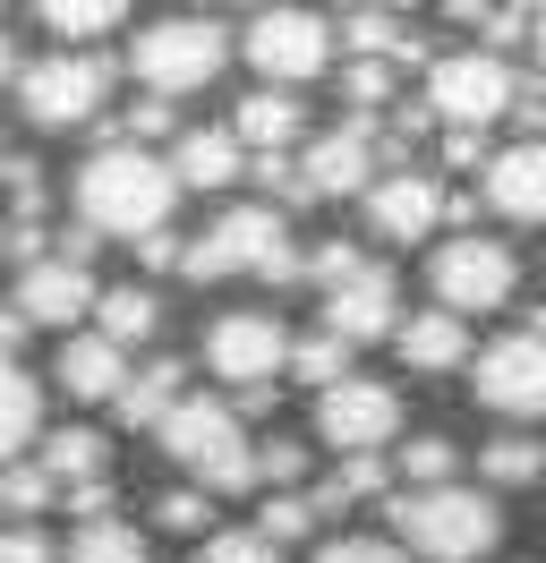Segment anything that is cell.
<instances>
[{"mask_svg": "<svg viewBox=\"0 0 546 563\" xmlns=\"http://www.w3.org/2000/svg\"><path fill=\"white\" fill-rule=\"evenodd\" d=\"M402 435V393L375 385V376H341L316 393V444L334 453H384Z\"/></svg>", "mask_w": 546, "mask_h": 563, "instance_id": "cell-11", "label": "cell"}, {"mask_svg": "<svg viewBox=\"0 0 546 563\" xmlns=\"http://www.w3.org/2000/svg\"><path fill=\"white\" fill-rule=\"evenodd\" d=\"M179 385H188V367H179V358H154L145 376H129V385H120V401H111V410H120V427H163V410L179 401Z\"/></svg>", "mask_w": 546, "mask_h": 563, "instance_id": "cell-24", "label": "cell"}, {"mask_svg": "<svg viewBox=\"0 0 546 563\" xmlns=\"http://www.w3.org/2000/svg\"><path fill=\"white\" fill-rule=\"evenodd\" d=\"M427 282H436V308H452V317H487V308H504L512 290H521V256H512L504 240L452 231V240L436 247Z\"/></svg>", "mask_w": 546, "mask_h": 563, "instance_id": "cell-8", "label": "cell"}, {"mask_svg": "<svg viewBox=\"0 0 546 563\" xmlns=\"http://www.w3.org/2000/svg\"><path fill=\"white\" fill-rule=\"evenodd\" d=\"M325 324L350 333V342H384V333L402 324V290H393V274H384L375 256H359L350 274H334V282H325Z\"/></svg>", "mask_w": 546, "mask_h": 563, "instance_id": "cell-14", "label": "cell"}, {"mask_svg": "<svg viewBox=\"0 0 546 563\" xmlns=\"http://www.w3.org/2000/svg\"><path fill=\"white\" fill-rule=\"evenodd\" d=\"M393 470H402L410 487H444V478L461 470V453H452L444 435H418V444H402V461H393Z\"/></svg>", "mask_w": 546, "mask_h": 563, "instance_id": "cell-35", "label": "cell"}, {"mask_svg": "<svg viewBox=\"0 0 546 563\" xmlns=\"http://www.w3.org/2000/svg\"><path fill=\"white\" fill-rule=\"evenodd\" d=\"M393 351L418 376H452V367H470V324L452 317V308H427V317L393 324Z\"/></svg>", "mask_w": 546, "mask_h": 563, "instance_id": "cell-19", "label": "cell"}, {"mask_svg": "<svg viewBox=\"0 0 546 563\" xmlns=\"http://www.w3.org/2000/svg\"><path fill=\"white\" fill-rule=\"evenodd\" d=\"M95 274H86V256H68V247H43V256H26V274H18V317L26 324H77L95 317Z\"/></svg>", "mask_w": 546, "mask_h": 563, "instance_id": "cell-13", "label": "cell"}, {"mask_svg": "<svg viewBox=\"0 0 546 563\" xmlns=\"http://www.w3.org/2000/svg\"><path fill=\"white\" fill-rule=\"evenodd\" d=\"M384 495V461L375 453H341V470L316 487V512H350V504H375Z\"/></svg>", "mask_w": 546, "mask_h": 563, "instance_id": "cell-32", "label": "cell"}, {"mask_svg": "<svg viewBox=\"0 0 546 563\" xmlns=\"http://www.w3.org/2000/svg\"><path fill=\"white\" fill-rule=\"evenodd\" d=\"M52 376H61L68 401H120V385H129V351H120L111 333H68Z\"/></svg>", "mask_w": 546, "mask_h": 563, "instance_id": "cell-18", "label": "cell"}, {"mask_svg": "<svg viewBox=\"0 0 546 563\" xmlns=\"http://www.w3.org/2000/svg\"><path fill=\"white\" fill-rule=\"evenodd\" d=\"M436 222H444V179H427V172H384V179H368V231H375V240L418 247Z\"/></svg>", "mask_w": 546, "mask_h": 563, "instance_id": "cell-16", "label": "cell"}, {"mask_svg": "<svg viewBox=\"0 0 546 563\" xmlns=\"http://www.w3.org/2000/svg\"><path fill=\"white\" fill-rule=\"evenodd\" d=\"M34 18H43L61 43H95V35H111V26L129 18V0H34Z\"/></svg>", "mask_w": 546, "mask_h": 563, "instance_id": "cell-29", "label": "cell"}, {"mask_svg": "<svg viewBox=\"0 0 546 563\" xmlns=\"http://www.w3.org/2000/svg\"><path fill=\"white\" fill-rule=\"evenodd\" d=\"M26 333H34V324L18 317V299H9V308H0V358H18V351H26Z\"/></svg>", "mask_w": 546, "mask_h": 563, "instance_id": "cell-44", "label": "cell"}, {"mask_svg": "<svg viewBox=\"0 0 546 563\" xmlns=\"http://www.w3.org/2000/svg\"><path fill=\"white\" fill-rule=\"evenodd\" d=\"M171 172H179V188H231V179L248 172V145H239L231 129H179Z\"/></svg>", "mask_w": 546, "mask_h": 563, "instance_id": "cell-21", "label": "cell"}, {"mask_svg": "<svg viewBox=\"0 0 546 563\" xmlns=\"http://www.w3.org/2000/svg\"><path fill=\"white\" fill-rule=\"evenodd\" d=\"M0 256H9V240H0Z\"/></svg>", "mask_w": 546, "mask_h": 563, "instance_id": "cell-49", "label": "cell"}, {"mask_svg": "<svg viewBox=\"0 0 546 563\" xmlns=\"http://www.w3.org/2000/svg\"><path fill=\"white\" fill-rule=\"evenodd\" d=\"M171 206H179V172L154 163L136 137H111L77 172V222L95 231V240H145V231H163Z\"/></svg>", "mask_w": 546, "mask_h": 563, "instance_id": "cell-1", "label": "cell"}, {"mask_svg": "<svg viewBox=\"0 0 546 563\" xmlns=\"http://www.w3.org/2000/svg\"><path fill=\"white\" fill-rule=\"evenodd\" d=\"M316 521H325V512H316V495H299V487H273V495H265V521H256V529H265L273 547H291V538H307Z\"/></svg>", "mask_w": 546, "mask_h": 563, "instance_id": "cell-34", "label": "cell"}, {"mask_svg": "<svg viewBox=\"0 0 546 563\" xmlns=\"http://www.w3.org/2000/svg\"><path fill=\"white\" fill-rule=\"evenodd\" d=\"M444 18H452V26H478V35H487V18H495V0H444Z\"/></svg>", "mask_w": 546, "mask_h": 563, "instance_id": "cell-45", "label": "cell"}, {"mask_svg": "<svg viewBox=\"0 0 546 563\" xmlns=\"http://www.w3.org/2000/svg\"><path fill=\"white\" fill-rule=\"evenodd\" d=\"M375 163H384V145H375V120H341V129H325V137L307 145V197L325 206V197H368Z\"/></svg>", "mask_w": 546, "mask_h": 563, "instance_id": "cell-15", "label": "cell"}, {"mask_svg": "<svg viewBox=\"0 0 546 563\" xmlns=\"http://www.w3.org/2000/svg\"><path fill=\"white\" fill-rule=\"evenodd\" d=\"M0 563H61V547H52L34 521H9L0 529Z\"/></svg>", "mask_w": 546, "mask_h": 563, "instance_id": "cell-40", "label": "cell"}, {"mask_svg": "<svg viewBox=\"0 0 546 563\" xmlns=\"http://www.w3.org/2000/svg\"><path fill=\"white\" fill-rule=\"evenodd\" d=\"M197 563H282V547H273L265 529H214Z\"/></svg>", "mask_w": 546, "mask_h": 563, "instance_id": "cell-37", "label": "cell"}, {"mask_svg": "<svg viewBox=\"0 0 546 563\" xmlns=\"http://www.w3.org/2000/svg\"><path fill=\"white\" fill-rule=\"evenodd\" d=\"M179 274H188V282L265 274L273 290H291V282H299V247H291V231H282V213H273V206H231L205 240L179 247Z\"/></svg>", "mask_w": 546, "mask_h": 563, "instance_id": "cell-4", "label": "cell"}, {"mask_svg": "<svg viewBox=\"0 0 546 563\" xmlns=\"http://www.w3.org/2000/svg\"><path fill=\"white\" fill-rule=\"evenodd\" d=\"M350 351H359L350 333H334V324H316V333H299V342H291V376L325 393V385H341V376H350Z\"/></svg>", "mask_w": 546, "mask_h": 563, "instance_id": "cell-28", "label": "cell"}, {"mask_svg": "<svg viewBox=\"0 0 546 563\" xmlns=\"http://www.w3.org/2000/svg\"><path fill=\"white\" fill-rule=\"evenodd\" d=\"M68 563H145V529L120 512H95V521L68 529Z\"/></svg>", "mask_w": 546, "mask_h": 563, "instance_id": "cell-25", "label": "cell"}, {"mask_svg": "<svg viewBox=\"0 0 546 563\" xmlns=\"http://www.w3.org/2000/svg\"><path fill=\"white\" fill-rule=\"evenodd\" d=\"M256 188L282 197V206H316V197H307V172H299V163H282V154H256Z\"/></svg>", "mask_w": 546, "mask_h": 563, "instance_id": "cell-39", "label": "cell"}, {"mask_svg": "<svg viewBox=\"0 0 546 563\" xmlns=\"http://www.w3.org/2000/svg\"><path fill=\"white\" fill-rule=\"evenodd\" d=\"M43 470L61 478V487H86V478H111V444H102L95 427H61V435H43Z\"/></svg>", "mask_w": 546, "mask_h": 563, "instance_id": "cell-23", "label": "cell"}, {"mask_svg": "<svg viewBox=\"0 0 546 563\" xmlns=\"http://www.w3.org/2000/svg\"><path fill=\"white\" fill-rule=\"evenodd\" d=\"M384 9H410V0H384Z\"/></svg>", "mask_w": 546, "mask_h": 563, "instance_id": "cell-48", "label": "cell"}, {"mask_svg": "<svg viewBox=\"0 0 546 563\" xmlns=\"http://www.w3.org/2000/svg\"><path fill=\"white\" fill-rule=\"evenodd\" d=\"M393 86H402V69H393V60H341V95H350V111H359V120H375V111L393 103Z\"/></svg>", "mask_w": 546, "mask_h": 563, "instance_id": "cell-33", "label": "cell"}, {"mask_svg": "<svg viewBox=\"0 0 546 563\" xmlns=\"http://www.w3.org/2000/svg\"><path fill=\"white\" fill-rule=\"evenodd\" d=\"M0 179H9V206H18V222H43V179H34V163H0Z\"/></svg>", "mask_w": 546, "mask_h": 563, "instance_id": "cell-42", "label": "cell"}, {"mask_svg": "<svg viewBox=\"0 0 546 563\" xmlns=\"http://www.w3.org/2000/svg\"><path fill=\"white\" fill-rule=\"evenodd\" d=\"M470 393L504 419H546V324H521L504 342H487L470 367Z\"/></svg>", "mask_w": 546, "mask_h": 563, "instance_id": "cell-10", "label": "cell"}, {"mask_svg": "<svg viewBox=\"0 0 546 563\" xmlns=\"http://www.w3.org/2000/svg\"><path fill=\"white\" fill-rule=\"evenodd\" d=\"M154 435H163V453L179 461L205 495H248V487H256V444H248V419H239L231 401L179 393Z\"/></svg>", "mask_w": 546, "mask_h": 563, "instance_id": "cell-2", "label": "cell"}, {"mask_svg": "<svg viewBox=\"0 0 546 563\" xmlns=\"http://www.w3.org/2000/svg\"><path fill=\"white\" fill-rule=\"evenodd\" d=\"M307 563H410L402 538H368V529H341V538H325Z\"/></svg>", "mask_w": 546, "mask_h": 563, "instance_id": "cell-36", "label": "cell"}, {"mask_svg": "<svg viewBox=\"0 0 546 563\" xmlns=\"http://www.w3.org/2000/svg\"><path fill=\"white\" fill-rule=\"evenodd\" d=\"M61 504V478L43 461H0V521H34Z\"/></svg>", "mask_w": 546, "mask_h": 563, "instance_id": "cell-30", "label": "cell"}, {"mask_svg": "<svg viewBox=\"0 0 546 563\" xmlns=\"http://www.w3.org/2000/svg\"><path fill=\"white\" fill-rule=\"evenodd\" d=\"M307 129V111H299V86H256L248 103L231 111V137L239 145H256V154H282V145Z\"/></svg>", "mask_w": 546, "mask_h": 563, "instance_id": "cell-20", "label": "cell"}, {"mask_svg": "<svg viewBox=\"0 0 546 563\" xmlns=\"http://www.w3.org/2000/svg\"><path fill=\"white\" fill-rule=\"evenodd\" d=\"M205 367H214L231 393H256V385H273V376L291 367V333L273 317H256V308H239V317H222L205 333Z\"/></svg>", "mask_w": 546, "mask_h": 563, "instance_id": "cell-12", "label": "cell"}, {"mask_svg": "<svg viewBox=\"0 0 546 563\" xmlns=\"http://www.w3.org/2000/svg\"><path fill=\"white\" fill-rule=\"evenodd\" d=\"M478 478H487V487H538L546 444L538 435H495V444H478Z\"/></svg>", "mask_w": 546, "mask_h": 563, "instance_id": "cell-27", "label": "cell"}, {"mask_svg": "<svg viewBox=\"0 0 546 563\" xmlns=\"http://www.w3.org/2000/svg\"><path fill=\"white\" fill-rule=\"evenodd\" d=\"M299 478H307V444L265 435V444H256V487H299Z\"/></svg>", "mask_w": 546, "mask_h": 563, "instance_id": "cell-38", "label": "cell"}, {"mask_svg": "<svg viewBox=\"0 0 546 563\" xmlns=\"http://www.w3.org/2000/svg\"><path fill=\"white\" fill-rule=\"evenodd\" d=\"M512 103H521V77H512L504 52L470 43V52L427 60V111H436L444 129H495Z\"/></svg>", "mask_w": 546, "mask_h": 563, "instance_id": "cell-7", "label": "cell"}, {"mask_svg": "<svg viewBox=\"0 0 546 563\" xmlns=\"http://www.w3.org/2000/svg\"><path fill=\"white\" fill-rule=\"evenodd\" d=\"M111 60L102 52H86V43H61L52 60H26V77H18V103H26L34 129H52V137H68V129H86L102 103H111Z\"/></svg>", "mask_w": 546, "mask_h": 563, "instance_id": "cell-5", "label": "cell"}, {"mask_svg": "<svg viewBox=\"0 0 546 563\" xmlns=\"http://www.w3.org/2000/svg\"><path fill=\"white\" fill-rule=\"evenodd\" d=\"M154 324H163V308H154V290H102L95 299V333H111L120 351H136V342H154Z\"/></svg>", "mask_w": 546, "mask_h": 563, "instance_id": "cell-26", "label": "cell"}, {"mask_svg": "<svg viewBox=\"0 0 546 563\" xmlns=\"http://www.w3.org/2000/svg\"><path fill=\"white\" fill-rule=\"evenodd\" d=\"M9 69H18V52H9V35H0V77H9Z\"/></svg>", "mask_w": 546, "mask_h": 563, "instance_id": "cell-47", "label": "cell"}, {"mask_svg": "<svg viewBox=\"0 0 546 563\" xmlns=\"http://www.w3.org/2000/svg\"><path fill=\"white\" fill-rule=\"evenodd\" d=\"M529 52L546 60V0H538V18H529Z\"/></svg>", "mask_w": 546, "mask_h": 563, "instance_id": "cell-46", "label": "cell"}, {"mask_svg": "<svg viewBox=\"0 0 546 563\" xmlns=\"http://www.w3.org/2000/svg\"><path fill=\"white\" fill-rule=\"evenodd\" d=\"M393 538H402L418 563H478L495 555V538H504V512H495V495L478 487H410L393 504Z\"/></svg>", "mask_w": 546, "mask_h": 563, "instance_id": "cell-3", "label": "cell"}, {"mask_svg": "<svg viewBox=\"0 0 546 563\" xmlns=\"http://www.w3.org/2000/svg\"><path fill=\"white\" fill-rule=\"evenodd\" d=\"M154 521H163V529H179V538H197V529L214 521V512H205V487H179V495H163V504H154Z\"/></svg>", "mask_w": 546, "mask_h": 563, "instance_id": "cell-41", "label": "cell"}, {"mask_svg": "<svg viewBox=\"0 0 546 563\" xmlns=\"http://www.w3.org/2000/svg\"><path fill=\"white\" fill-rule=\"evenodd\" d=\"M402 43L410 35H402V18H393L384 0H359V9L341 18V52H350V60H393Z\"/></svg>", "mask_w": 546, "mask_h": 563, "instance_id": "cell-31", "label": "cell"}, {"mask_svg": "<svg viewBox=\"0 0 546 563\" xmlns=\"http://www.w3.org/2000/svg\"><path fill=\"white\" fill-rule=\"evenodd\" d=\"M222 60H231V35L214 26V18H163V26H145L129 52V69L145 95H205L214 77H222Z\"/></svg>", "mask_w": 546, "mask_h": 563, "instance_id": "cell-6", "label": "cell"}, {"mask_svg": "<svg viewBox=\"0 0 546 563\" xmlns=\"http://www.w3.org/2000/svg\"><path fill=\"white\" fill-rule=\"evenodd\" d=\"M478 206L504 213V222H546V137L529 145H504V154H487V188H478Z\"/></svg>", "mask_w": 546, "mask_h": 563, "instance_id": "cell-17", "label": "cell"}, {"mask_svg": "<svg viewBox=\"0 0 546 563\" xmlns=\"http://www.w3.org/2000/svg\"><path fill=\"white\" fill-rule=\"evenodd\" d=\"M444 163H452V172H478V163H487V129H444Z\"/></svg>", "mask_w": 546, "mask_h": 563, "instance_id": "cell-43", "label": "cell"}, {"mask_svg": "<svg viewBox=\"0 0 546 563\" xmlns=\"http://www.w3.org/2000/svg\"><path fill=\"white\" fill-rule=\"evenodd\" d=\"M34 435H43V385L18 358H0V461H18Z\"/></svg>", "mask_w": 546, "mask_h": 563, "instance_id": "cell-22", "label": "cell"}, {"mask_svg": "<svg viewBox=\"0 0 546 563\" xmlns=\"http://www.w3.org/2000/svg\"><path fill=\"white\" fill-rule=\"evenodd\" d=\"M248 60L265 69V86H307V77L334 69V26H325L316 9L273 0V9L248 18Z\"/></svg>", "mask_w": 546, "mask_h": 563, "instance_id": "cell-9", "label": "cell"}]
</instances>
